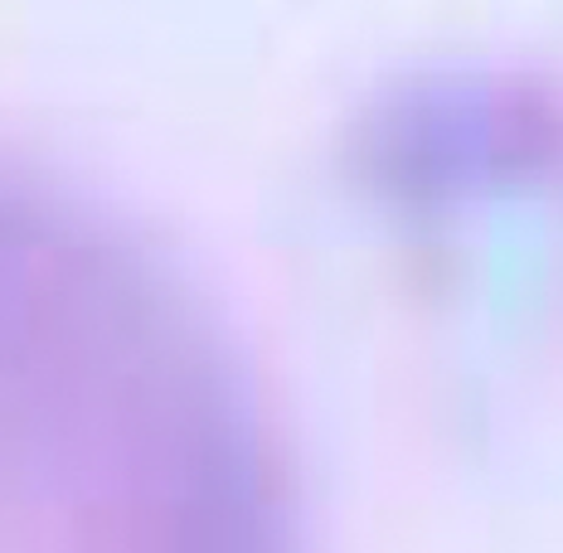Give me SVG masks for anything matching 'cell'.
<instances>
[{"label":"cell","instance_id":"6da1fadb","mask_svg":"<svg viewBox=\"0 0 563 553\" xmlns=\"http://www.w3.org/2000/svg\"><path fill=\"white\" fill-rule=\"evenodd\" d=\"M0 553H311L229 316L146 223L5 141Z\"/></svg>","mask_w":563,"mask_h":553}]
</instances>
